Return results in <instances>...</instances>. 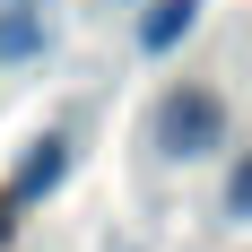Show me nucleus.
<instances>
[{
  "instance_id": "obj_2",
  "label": "nucleus",
  "mask_w": 252,
  "mask_h": 252,
  "mask_svg": "<svg viewBox=\"0 0 252 252\" xmlns=\"http://www.w3.org/2000/svg\"><path fill=\"white\" fill-rule=\"evenodd\" d=\"M61 174H70V139H52V130H44V139H35V157L18 165V183H9V209H26V200H44V191H52Z\"/></svg>"
},
{
  "instance_id": "obj_3",
  "label": "nucleus",
  "mask_w": 252,
  "mask_h": 252,
  "mask_svg": "<svg viewBox=\"0 0 252 252\" xmlns=\"http://www.w3.org/2000/svg\"><path fill=\"white\" fill-rule=\"evenodd\" d=\"M191 18H200V0H157L148 18H139V44H148V52H174L183 35H191Z\"/></svg>"
},
{
  "instance_id": "obj_4",
  "label": "nucleus",
  "mask_w": 252,
  "mask_h": 252,
  "mask_svg": "<svg viewBox=\"0 0 252 252\" xmlns=\"http://www.w3.org/2000/svg\"><path fill=\"white\" fill-rule=\"evenodd\" d=\"M35 44H44V26L26 9H0V52H35Z\"/></svg>"
},
{
  "instance_id": "obj_5",
  "label": "nucleus",
  "mask_w": 252,
  "mask_h": 252,
  "mask_svg": "<svg viewBox=\"0 0 252 252\" xmlns=\"http://www.w3.org/2000/svg\"><path fill=\"white\" fill-rule=\"evenodd\" d=\"M226 218H252V157L226 174Z\"/></svg>"
},
{
  "instance_id": "obj_1",
  "label": "nucleus",
  "mask_w": 252,
  "mask_h": 252,
  "mask_svg": "<svg viewBox=\"0 0 252 252\" xmlns=\"http://www.w3.org/2000/svg\"><path fill=\"white\" fill-rule=\"evenodd\" d=\"M226 139V104L209 96V87H174V96L157 104V148L165 157H209Z\"/></svg>"
}]
</instances>
